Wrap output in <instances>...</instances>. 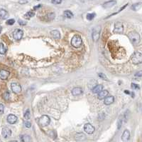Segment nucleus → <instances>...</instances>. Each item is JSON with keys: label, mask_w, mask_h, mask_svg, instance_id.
<instances>
[{"label": "nucleus", "mask_w": 142, "mask_h": 142, "mask_svg": "<svg viewBox=\"0 0 142 142\" xmlns=\"http://www.w3.org/2000/svg\"><path fill=\"white\" fill-rule=\"evenodd\" d=\"M17 120H18L17 117H16L15 115H14V114H9V115L7 116V121H8L9 124H15V123L17 121Z\"/></svg>", "instance_id": "9d476101"}, {"label": "nucleus", "mask_w": 142, "mask_h": 142, "mask_svg": "<svg viewBox=\"0 0 142 142\" xmlns=\"http://www.w3.org/2000/svg\"><path fill=\"white\" fill-rule=\"evenodd\" d=\"M84 130L87 134H92L95 131V127L90 124H86L84 126Z\"/></svg>", "instance_id": "0eeeda50"}, {"label": "nucleus", "mask_w": 142, "mask_h": 142, "mask_svg": "<svg viewBox=\"0 0 142 142\" xmlns=\"http://www.w3.org/2000/svg\"><path fill=\"white\" fill-rule=\"evenodd\" d=\"M98 94H98V98L100 99V100H102V99L104 98L105 97H107L109 95V92L107 90H102V91H101Z\"/></svg>", "instance_id": "2eb2a0df"}, {"label": "nucleus", "mask_w": 142, "mask_h": 142, "mask_svg": "<svg viewBox=\"0 0 142 142\" xmlns=\"http://www.w3.org/2000/svg\"><path fill=\"white\" fill-rule=\"evenodd\" d=\"M103 89V86L101 84H97L93 89V92L95 94H98Z\"/></svg>", "instance_id": "dca6fc26"}, {"label": "nucleus", "mask_w": 142, "mask_h": 142, "mask_svg": "<svg viewBox=\"0 0 142 142\" xmlns=\"http://www.w3.org/2000/svg\"><path fill=\"white\" fill-rule=\"evenodd\" d=\"M11 88L12 89V92L15 94H19L21 92V87L19 84L17 83H12L11 85Z\"/></svg>", "instance_id": "423d86ee"}, {"label": "nucleus", "mask_w": 142, "mask_h": 142, "mask_svg": "<svg viewBox=\"0 0 142 142\" xmlns=\"http://www.w3.org/2000/svg\"><path fill=\"white\" fill-rule=\"evenodd\" d=\"M131 87L133 89H139V87L136 84H132Z\"/></svg>", "instance_id": "2f4dec72"}, {"label": "nucleus", "mask_w": 142, "mask_h": 142, "mask_svg": "<svg viewBox=\"0 0 142 142\" xmlns=\"http://www.w3.org/2000/svg\"><path fill=\"white\" fill-rule=\"evenodd\" d=\"M64 16L66 17V18H68V19H71L73 17V14L69 11V10H67V11H64Z\"/></svg>", "instance_id": "4be33fe9"}, {"label": "nucleus", "mask_w": 142, "mask_h": 142, "mask_svg": "<svg viewBox=\"0 0 142 142\" xmlns=\"http://www.w3.org/2000/svg\"><path fill=\"white\" fill-rule=\"evenodd\" d=\"M8 12L4 9H0V18L2 19H6L8 17Z\"/></svg>", "instance_id": "6ab92c4d"}, {"label": "nucleus", "mask_w": 142, "mask_h": 142, "mask_svg": "<svg viewBox=\"0 0 142 142\" xmlns=\"http://www.w3.org/2000/svg\"><path fill=\"white\" fill-rule=\"evenodd\" d=\"M93 39L94 42H96L98 40V39L99 38V32H97V31H94L93 32Z\"/></svg>", "instance_id": "412c9836"}, {"label": "nucleus", "mask_w": 142, "mask_h": 142, "mask_svg": "<svg viewBox=\"0 0 142 142\" xmlns=\"http://www.w3.org/2000/svg\"><path fill=\"white\" fill-rule=\"evenodd\" d=\"M6 52V49L4 46L3 44H0V54H4Z\"/></svg>", "instance_id": "5701e85b"}, {"label": "nucleus", "mask_w": 142, "mask_h": 142, "mask_svg": "<svg viewBox=\"0 0 142 142\" xmlns=\"http://www.w3.org/2000/svg\"><path fill=\"white\" fill-rule=\"evenodd\" d=\"M24 35V32L21 29H17L16 30H14V33H13V37L16 40H20Z\"/></svg>", "instance_id": "39448f33"}, {"label": "nucleus", "mask_w": 142, "mask_h": 142, "mask_svg": "<svg viewBox=\"0 0 142 142\" xmlns=\"http://www.w3.org/2000/svg\"><path fill=\"white\" fill-rule=\"evenodd\" d=\"M128 37L134 44H137L140 42V36L136 32H131L128 34Z\"/></svg>", "instance_id": "f257e3e1"}, {"label": "nucleus", "mask_w": 142, "mask_h": 142, "mask_svg": "<svg viewBox=\"0 0 142 142\" xmlns=\"http://www.w3.org/2000/svg\"><path fill=\"white\" fill-rule=\"evenodd\" d=\"M40 6H41V5H38V6H34V9H37L38 8H39Z\"/></svg>", "instance_id": "e433bc0d"}, {"label": "nucleus", "mask_w": 142, "mask_h": 142, "mask_svg": "<svg viewBox=\"0 0 142 142\" xmlns=\"http://www.w3.org/2000/svg\"><path fill=\"white\" fill-rule=\"evenodd\" d=\"M15 23V20L14 19H9L6 21V24H8V25H13Z\"/></svg>", "instance_id": "c85d7f7f"}, {"label": "nucleus", "mask_w": 142, "mask_h": 142, "mask_svg": "<svg viewBox=\"0 0 142 142\" xmlns=\"http://www.w3.org/2000/svg\"><path fill=\"white\" fill-rule=\"evenodd\" d=\"M50 119L46 115H43L39 119V124L43 127L48 126L50 124Z\"/></svg>", "instance_id": "20e7f679"}, {"label": "nucleus", "mask_w": 142, "mask_h": 142, "mask_svg": "<svg viewBox=\"0 0 142 142\" xmlns=\"http://www.w3.org/2000/svg\"><path fill=\"white\" fill-rule=\"evenodd\" d=\"M48 20H53L55 18V14L54 13H50L48 14L47 16Z\"/></svg>", "instance_id": "cd10ccee"}, {"label": "nucleus", "mask_w": 142, "mask_h": 142, "mask_svg": "<svg viewBox=\"0 0 142 142\" xmlns=\"http://www.w3.org/2000/svg\"><path fill=\"white\" fill-rule=\"evenodd\" d=\"M0 142H1V140H0Z\"/></svg>", "instance_id": "79ce46f5"}, {"label": "nucleus", "mask_w": 142, "mask_h": 142, "mask_svg": "<svg viewBox=\"0 0 142 142\" xmlns=\"http://www.w3.org/2000/svg\"><path fill=\"white\" fill-rule=\"evenodd\" d=\"M18 142L17 141H11V142Z\"/></svg>", "instance_id": "a19ab883"}, {"label": "nucleus", "mask_w": 142, "mask_h": 142, "mask_svg": "<svg viewBox=\"0 0 142 142\" xmlns=\"http://www.w3.org/2000/svg\"><path fill=\"white\" fill-rule=\"evenodd\" d=\"M116 1H114V0H112V1H107L105 2L104 4H103V7L104 8H110L112 6H113L114 5L116 4Z\"/></svg>", "instance_id": "f3484780"}, {"label": "nucleus", "mask_w": 142, "mask_h": 142, "mask_svg": "<svg viewBox=\"0 0 142 142\" xmlns=\"http://www.w3.org/2000/svg\"><path fill=\"white\" fill-rule=\"evenodd\" d=\"M95 16V13H93V14H87V19L89 20V21H91L93 20Z\"/></svg>", "instance_id": "393cba45"}, {"label": "nucleus", "mask_w": 142, "mask_h": 142, "mask_svg": "<svg viewBox=\"0 0 142 142\" xmlns=\"http://www.w3.org/2000/svg\"><path fill=\"white\" fill-rule=\"evenodd\" d=\"M141 75H142V71H139V74H136V76H141Z\"/></svg>", "instance_id": "4c0bfd02"}, {"label": "nucleus", "mask_w": 142, "mask_h": 142, "mask_svg": "<svg viewBox=\"0 0 142 142\" xmlns=\"http://www.w3.org/2000/svg\"><path fill=\"white\" fill-rule=\"evenodd\" d=\"M124 93H127V94H129V92L128 91H124Z\"/></svg>", "instance_id": "58836bf2"}, {"label": "nucleus", "mask_w": 142, "mask_h": 142, "mask_svg": "<svg viewBox=\"0 0 142 142\" xmlns=\"http://www.w3.org/2000/svg\"><path fill=\"white\" fill-rule=\"evenodd\" d=\"M140 6H141V4H140V3L136 4H134V5L132 6V9H133L134 10H137Z\"/></svg>", "instance_id": "c756f323"}, {"label": "nucleus", "mask_w": 142, "mask_h": 142, "mask_svg": "<svg viewBox=\"0 0 142 142\" xmlns=\"http://www.w3.org/2000/svg\"><path fill=\"white\" fill-rule=\"evenodd\" d=\"M21 140L22 142H32V139L29 135H22L21 137Z\"/></svg>", "instance_id": "a211bd4d"}, {"label": "nucleus", "mask_w": 142, "mask_h": 142, "mask_svg": "<svg viewBox=\"0 0 142 142\" xmlns=\"http://www.w3.org/2000/svg\"><path fill=\"white\" fill-rule=\"evenodd\" d=\"M82 43H83V41H82V39L80 36L78 35H75L72 39H71V44L73 47L75 48H79L81 47L82 45Z\"/></svg>", "instance_id": "f03ea898"}, {"label": "nucleus", "mask_w": 142, "mask_h": 142, "mask_svg": "<svg viewBox=\"0 0 142 142\" xmlns=\"http://www.w3.org/2000/svg\"><path fill=\"white\" fill-rule=\"evenodd\" d=\"M51 35L54 39H60V34L58 30H53L51 32Z\"/></svg>", "instance_id": "aec40b11"}, {"label": "nucleus", "mask_w": 142, "mask_h": 142, "mask_svg": "<svg viewBox=\"0 0 142 142\" xmlns=\"http://www.w3.org/2000/svg\"><path fill=\"white\" fill-rule=\"evenodd\" d=\"M72 94L74 96H79L83 94V89L80 87H75L72 90Z\"/></svg>", "instance_id": "4468645a"}, {"label": "nucleus", "mask_w": 142, "mask_h": 142, "mask_svg": "<svg viewBox=\"0 0 142 142\" xmlns=\"http://www.w3.org/2000/svg\"><path fill=\"white\" fill-rule=\"evenodd\" d=\"M24 125H25V126H26V128H30V127L31 126V122H29V121H25V122H24Z\"/></svg>", "instance_id": "473e14b6"}, {"label": "nucleus", "mask_w": 142, "mask_h": 142, "mask_svg": "<svg viewBox=\"0 0 142 142\" xmlns=\"http://www.w3.org/2000/svg\"><path fill=\"white\" fill-rule=\"evenodd\" d=\"M62 1V0H51V2L54 4H60Z\"/></svg>", "instance_id": "72a5a7b5"}, {"label": "nucleus", "mask_w": 142, "mask_h": 142, "mask_svg": "<svg viewBox=\"0 0 142 142\" xmlns=\"http://www.w3.org/2000/svg\"><path fill=\"white\" fill-rule=\"evenodd\" d=\"M9 76V72L6 70L2 69L0 71V79L2 80H5Z\"/></svg>", "instance_id": "9b49d317"}, {"label": "nucleus", "mask_w": 142, "mask_h": 142, "mask_svg": "<svg viewBox=\"0 0 142 142\" xmlns=\"http://www.w3.org/2000/svg\"><path fill=\"white\" fill-rule=\"evenodd\" d=\"M1 30H2V28H1V27L0 26V33H1Z\"/></svg>", "instance_id": "ea45409f"}, {"label": "nucleus", "mask_w": 142, "mask_h": 142, "mask_svg": "<svg viewBox=\"0 0 142 142\" xmlns=\"http://www.w3.org/2000/svg\"><path fill=\"white\" fill-rule=\"evenodd\" d=\"M9 93L8 92H5L4 94H3V98L6 100V101H8V100H9Z\"/></svg>", "instance_id": "bb28decb"}, {"label": "nucleus", "mask_w": 142, "mask_h": 142, "mask_svg": "<svg viewBox=\"0 0 142 142\" xmlns=\"http://www.w3.org/2000/svg\"><path fill=\"white\" fill-rule=\"evenodd\" d=\"M114 96H107V97L104 98V104H106V105H110L111 104H112L114 102Z\"/></svg>", "instance_id": "ddd939ff"}, {"label": "nucleus", "mask_w": 142, "mask_h": 142, "mask_svg": "<svg viewBox=\"0 0 142 142\" xmlns=\"http://www.w3.org/2000/svg\"><path fill=\"white\" fill-rule=\"evenodd\" d=\"M124 30L123 25L120 22H117L114 24V32L115 33H122Z\"/></svg>", "instance_id": "1a4fd4ad"}, {"label": "nucleus", "mask_w": 142, "mask_h": 142, "mask_svg": "<svg viewBox=\"0 0 142 142\" xmlns=\"http://www.w3.org/2000/svg\"><path fill=\"white\" fill-rule=\"evenodd\" d=\"M18 22H19V24L20 25H21V26H24V25H26V22L22 21V20H21V19H19Z\"/></svg>", "instance_id": "f704fd0d"}, {"label": "nucleus", "mask_w": 142, "mask_h": 142, "mask_svg": "<svg viewBox=\"0 0 142 142\" xmlns=\"http://www.w3.org/2000/svg\"><path fill=\"white\" fill-rule=\"evenodd\" d=\"M98 76H99V78H101V79H104V80H107V76H106V75H105L104 74H103V73H99V74H98Z\"/></svg>", "instance_id": "7c9ffc66"}, {"label": "nucleus", "mask_w": 142, "mask_h": 142, "mask_svg": "<svg viewBox=\"0 0 142 142\" xmlns=\"http://www.w3.org/2000/svg\"><path fill=\"white\" fill-rule=\"evenodd\" d=\"M30 116H31L30 111L28 109V110H26V112H25V114H24V119H26V120H28V119H30Z\"/></svg>", "instance_id": "a878e982"}, {"label": "nucleus", "mask_w": 142, "mask_h": 142, "mask_svg": "<svg viewBox=\"0 0 142 142\" xmlns=\"http://www.w3.org/2000/svg\"><path fill=\"white\" fill-rule=\"evenodd\" d=\"M4 110V106L2 104H0V114H2Z\"/></svg>", "instance_id": "c9c22d12"}, {"label": "nucleus", "mask_w": 142, "mask_h": 142, "mask_svg": "<svg viewBox=\"0 0 142 142\" xmlns=\"http://www.w3.org/2000/svg\"><path fill=\"white\" fill-rule=\"evenodd\" d=\"M35 15V13L32 11H28L26 14H25V17L27 18V19H29L32 16H34Z\"/></svg>", "instance_id": "b1692460"}, {"label": "nucleus", "mask_w": 142, "mask_h": 142, "mask_svg": "<svg viewBox=\"0 0 142 142\" xmlns=\"http://www.w3.org/2000/svg\"><path fill=\"white\" fill-rule=\"evenodd\" d=\"M1 134H2V137L5 139L6 138H9V137H11V131L10 129L7 128V127H4L2 129V131H1Z\"/></svg>", "instance_id": "6e6552de"}, {"label": "nucleus", "mask_w": 142, "mask_h": 142, "mask_svg": "<svg viewBox=\"0 0 142 142\" xmlns=\"http://www.w3.org/2000/svg\"><path fill=\"white\" fill-rule=\"evenodd\" d=\"M130 138V132L129 130H125L122 136V140L123 142H127Z\"/></svg>", "instance_id": "f8f14e48"}, {"label": "nucleus", "mask_w": 142, "mask_h": 142, "mask_svg": "<svg viewBox=\"0 0 142 142\" xmlns=\"http://www.w3.org/2000/svg\"><path fill=\"white\" fill-rule=\"evenodd\" d=\"M132 61L134 64H141L142 61V55L140 52H135L132 57Z\"/></svg>", "instance_id": "7ed1b4c3"}]
</instances>
